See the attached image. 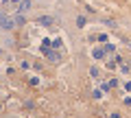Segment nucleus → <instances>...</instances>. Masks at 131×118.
<instances>
[{
	"instance_id": "nucleus-5",
	"label": "nucleus",
	"mask_w": 131,
	"mask_h": 118,
	"mask_svg": "<svg viewBox=\"0 0 131 118\" xmlns=\"http://www.w3.org/2000/svg\"><path fill=\"white\" fill-rule=\"evenodd\" d=\"M5 2H7V0H5ZM18 2H20V0H18Z\"/></svg>"
},
{
	"instance_id": "nucleus-3",
	"label": "nucleus",
	"mask_w": 131,
	"mask_h": 118,
	"mask_svg": "<svg viewBox=\"0 0 131 118\" xmlns=\"http://www.w3.org/2000/svg\"><path fill=\"white\" fill-rule=\"evenodd\" d=\"M39 24H44V26H50V24H52V18H50V15H42V18H39Z\"/></svg>"
},
{
	"instance_id": "nucleus-2",
	"label": "nucleus",
	"mask_w": 131,
	"mask_h": 118,
	"mask_svg": "<svg viewBox=\"0 0 131 118\" xmlns=\"http://www.w3.org/2000/svg\"><path fill=\"white\" fill-rule=\"evenodd\" d=\"M28 7H31V0H20V9L18 11L24 13V11H28Z\"/></svg>"
},
{
	"instance_id": "nucleus-4",
	"label": "nucleus",
	"mask_w": 131,
	"mask_h": 118,
	"mask_svg": "<svg viewBox=\"0 0 131 118\" xmlns=\"http://www.w3.org/2000/svg\"><path fill=\"white\" fill-rule=\"evenodd\" d=\"M94 57H96V59H103V57H105V50H101V48L94 50Z\"/></svg>"
},
{
	"instance_id": "nucleus-1",
	"label": "nucleus",
	"mask_w": 131,
	"mask_h": 118,
	"mask_svg": "<svg viewBox=\"0 0 131 118\" xmlns=\"http://www.w3.org/2000/svg\"><path fill=\"white\" fill-rule=\"evenodd\" d=\"M0 26L9 31V28H13V26H15V22H13L11 18H7V15H2V13H0Z\"/></svg>"
}]
</instances>
